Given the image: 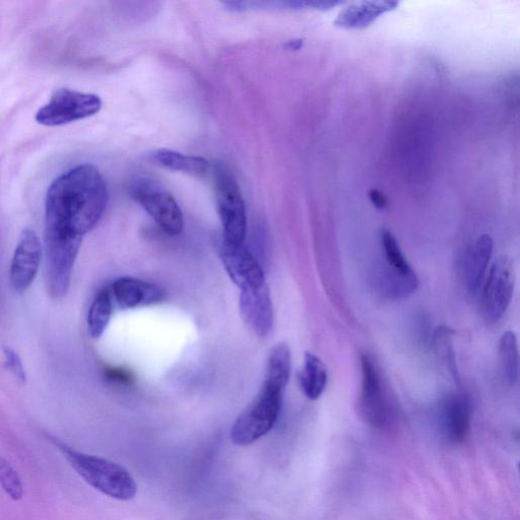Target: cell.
Returning a JSON list of instances; mask_svg holds the SVG:
<instances>
[{
	"mask_svg": "<svg viewBox=\"0 0 520 520\" xmlns=\"http://www.w3.org/2000/svg\"><path fill=\"white\" fill-rule=\"evenodd\" d=\"M109 200L106 182L93 165H81L50 185L45 234L83 238L102 218Z\"/></svg>",
	"mask_w": 520,
	"mask_h": 520,
	"instance_id": "obj_1",
	"label": "cell"
},
{
	"mask_svg": "<svg viewBox=\"0 0 520 520\" xmlns=\"http://www.w3.org/2000/svg\"><path fill=\"white\" fill-rule=\"evenodd\" d=\"M56 446L80 477L99 492L122 501L136 497L138 485L120 465L59 442H56Z\"/></svg>",
	"mask_w": 520,
	"mask_h": 520,
	"instance_id": "obj_2",
	"label": "cell"
},
{
	"mask_svg": "<svg viewBox=\"0 0 520 520\" xmlns=\"http://www.w3.org/2000/svg\"><path fill=\"white\" fill-rule=\"evenodd\" d=\"M285 390V386L265 378L255 399L232 427L231 440L234 444L251 445L274 428L282 410Z\"/></svg>",
	"mask_w": 520,
	"mask_h": 520,
	"instance_id": "obj_3",
	"label": "cell"
},
{
	"mask_svg": "<svg viewBox=\"0 0 520 520\" xmlns=\"http://www.w3.org/2000/svg\"><path fill=\"white\" fill-rule=\"evenodd\" d=\"M216 202L227 243H244L247 217L241 189L233 175L224 166L215 170Z\"/></svg>",
	"mask_w": 520,
	"mask_h": 520,
	"instance_id": "obj_4",
	"label": "cell"
},
{
	"mask_svg": "<svg viewBox=\"0 0 520 520\" xmlns=\"http://www.w3.org/2000/svg\"><path fill=\"white\" fill-rule=\"evenodd\" d=\"M134 199L147 211L161 229L177 236L184 229V218L173 195L148 178L136 180L130 187Z\"/></svg>",
	"mask_w": 520,
	"mask_h": 520,
	"instance_id": "obj_5",
	"label": "cell"
},
{
	"mask_svg": "<svg viewBox=\"0 0 520 520\" xmlns=\"http://www.w3.org/2000/svg\"><path fill=\"white\" fill-rule=\"evenodd\" d=\"M101 108L102 101L96 95L61 89L37 112L36 120L45 126H60L91 117Z\"/></svg>",
	"mask_w": 520,
	"mask_h": 520,
	"instance_id": "obj_6",
	"label": "cell"
},
{
	"mask_svg": "<svg viewBox=\"0 0 520 520\" xmlns=\"http://www.w3.org/2000/svg\"><path fill=\"white\" fill-rule=\"evenodd\" d=\"M514 286L513 260L507 255H500L490 269L482 294V313L488 322H497L506 312Z\"/></svg>",
	"mask_w": 520,
	"mask_h": 520,
	"instance_id": "obj_7",
	"label": "cell"
},
{
	"mask_svg": "<svg viewBox=\"0 0 520 520\" xmlns=\"http://www.w3.org/2000/svg\"><path fill=\"white\" fill-rule=\"evenodd\" d=\"M220 257L230 279L241 291L267 284L263 269L244 243L223 242Z\"/></svg>",
	"mask_w": 520,
	"mask_h": 520,
	"instance_id": "obj_8",
	"label": "cell"
},
{
	"mask_svg": "<svg viewBox=\"0 0 520 520\" xmlns=\"http://www.w3.org/2000/svg\"><path fill=\"white\" fill-rule=\"evenodd\" d=\"M239 308L247 328L257 337L266 338L274 327V307L269 286L241 291Z\"/></svg>",
	"mask_w": 520,
	"mask_h": 520,
	"instance_id": "obj_9",
	"label": "cell"
},
{
	"mask_svg": "<svg viewBox=\"0 0 520 520\" xmlns=\"http://www.w3.org/2000/svg\"><path fill=\"white\" fill-rule=\"evenodd\" d=\"M42 257L41 242L34 231L23 232L16 248L10 271L13 288L25 292L35 281Z\"/></svg>",
	"mask_w": 520,
	"mask_h": 520,
	"instance_id": "obj_10",
	"label": "cell"
},
{
	"mask_svg": "<svg viewBox=\"0 0 520 520\" xmlns=\"http://www.w3.org/2000/svg\"><path fill=\"white\" fill-rule=\"evenodd\" d=\"M362 383L359 398L361 416L373 426H382L387 420V404L378 371L373 361L361 356Z\"/></svg>",
	"mask_w": 520,
	"mask_h": 520,
	"instance_id": "obj_11",
	"label": "cell"
},
{
	"mask_svg": "<svg viewBox=\"0 0 520 520\" xmlns=\"http://www.w3.org/2000/svg\"><path fill=\"white\" fill-rule=\"evenodd\" d=\"M112 295L120 309H135L161 303L165 294L158 286L133 278H121L112 285Z\"/></svg>",
	"mask_w": 520,
	"mask_h": 520,
	"instance_id": "obj_12",
	"label": "cell"
},
{
	"mask_svg": "<svg viewBox=\"0 0 520 520\" xmlns=\"http://www.w3.org/2000/svg\"><path fill=\"white\" fill-rule=\"evenodd\" d=\"M471 405L467 397L452 395L441 406L440 421L445 437L452 443H463L470 434Z\"/></svg>",
	"mask_w": 520,
	"mask_h": 520,
	"instance_id": "obj_13",
	"label": "cell"
},
{
	"mask_svg": "<svg viewBox=\"0 0 520 520\" xmlns=\"http://www.w3.org/2000/svg\"><path fill=\"white\" fill-rule=\"evenodd\" d=\"M494 242L490 235L478 237L464 255L462 265L463 281L471 292H476L486 275L493 253Z\"/></svg>",
	"mask_w": 520,
	"mask_h": 520,
	"instance_id": "obj_14",
	"label": "cell"
},
{
	"mask_svg": "<svg viewBox=\"0 0 520 520\" xmlns=\"http://www.w3.org/2000/svg\"><path fill=\"white\" fill-rule=\"evenodd\" d=\"M395 2H362L351 4L344 9L335 21L343 29H364L375 22L381 15L395 10Z\"/></svg>",
	"mask_w": 520,
	"mask_h": 520,
	"instance_id": "obj_15",
	"label": "cell"
},
{
	"mask_svg": "<svg viewBox=\"0 0 520 520\" xmlns=\"http://www.w3.org/2000/svg\"><path fill=\"white\" fill-rule=\"evenodd\" d=\"M328 370L323 362L312 353H305L304 366L299 374L304 395L311 401L318 400L328 385Z\"/></svg>",
	"mask_w": 520,
	"mask_h": 520,
	"instance_id": "obj_16",
	"label": "cell"
},
{
	"mask_svg": "<svg viewBox=\"0 0 520 520\" xmlns=\"http://www.w3.org/2000/svg\"><path fill=\"white\" fill-rule=\"evenodd\" d=\"M152 160L164 168L197 177H204L210 169L209 162L202 157L188 156L166 149L153 153Z\"/></svg>",
	"mask_w": 520,
	"mask_h": 520,
	"instance_id": "obj_17",
	"label": "cell"
},
{
	"mask_svg": "<svg viewBox=\"0 0 520 520\" xmlns=\"http://www.w3.org/2000/svg\"><path fill=\"white\" fill-rule=\"evenodd\" d=\"M499 363L503 377L509 385H514L519 376V358L516 335L507 331L502 335L498 348Z\"/></svg>",
	"mask_w": 520,
	"mask_h": 520,
	"instance_id": "obj_18",
	"label": "cell"
},
{
	"mask_svg": "<svg viewBox=\"0 0 520 520\" xmlns=\"http://www.w3.org/2000/svg\"><path fill=\"white\" fill-rule=\"evenodd\" d=\"M112 294L102 290L94 299L88 314V329L92 338L99 339L105 333L112 315Z\"/></svg>",
	"mask_w": 520,
	"mask_h": 520,
	"instance_id": "obj_19",
	"label": "cell"
},
{
	"mask_svg": "<svg viewBox=\"0 0 520 520\" xmlns=\"http://www.w3.org/2000/svg\"><path fill=\"white\" fill-rule=\"evenodd\" d=\"M454 336L455 332L451 328L447 327V325H441L434 333L433 346L439 359L448 369L453 379L460 382L461 376L454 352Z\"/></svg>",
	"mask_w": 520,
	"mask_h": 520,
	"instance_id": "obj_20",
	"label": "cell"
},
{
	"mask_svg": "<svg viewBox=\"0 0 520 520\" xmlns=\"http://www.w3.org/2000/svg\"><path fill=\"white\" fill-rule=\"evenodd\" d=\"M292 368V356L288 345L279 344L270 353L266 379L287 387Z\"/></svg>",
	"mask_w": 520,
	"mask_h": 520,
	"instance_id": "obj_21",
	"label": "cell"
},
{
	"mask_svg": "<svg viewBox=\"0 0 520 520\" xmlns=\"http://www.w3.org/2000/svg\"><path fill=\"white\" fill-rule=\"evenodd\" d=\"M380 240L384 254V264L401 272L414 271L405 257L397 238L388 231L382 230Z\"/></svg>",
	"mask_w": 520,
	"mask_h": 520,
	"instance_id": "obj_22",
	"label": "cell"
},
{
	"mask_svg": "<svg viewBox=\"0 0 520 520\" xmlns=\"http://www.w3.org/2000/svg\"><path fill=\"white\" fill-rule=\"evenodd\" d=\"M0 486L14 501H19L24 496L20 475L2 455H0Z\"/></svg>",
	"mask_w": 520,
	"mask_h": 520,
	"instance_id": "obj_23",
	"label": "cell"
},
{
	"mask_svg": "<svg viewBox=\"0 0 520 520\" xmlns=\"http://www.w3.org/2000/svg\"><path fill=\"white\" fill-rule=\"evenodd\" d=\"M6 365L10 372L21 382H26V371L23 363L16 352L11 349L5 350Z\"/></svg>",
	"mask_w": 520,
	"mask_h": 520,
	"instance_id": "obj_24",
	"label": "cell"
},
{
	"mask_svg": "<svg viewBox=\"0 0 520 520\" xmlns=\"http://www.w3.org/2000/svg\"><path fill=\"white\" fill-rule=\"evenodd\" d=\"M368 195L370 202L376 209L384 210L385 208H387L388 200L381 191L377 189H371Z\"/></svg>",
	"mask_w": 520,
	"mask_h": 520,
	"instance_id": "obj_25",
	"label": "cell"
},
{
	"mask_svg": "<svg viewBox=\"0 0 520 520\" xmlns=\"http://www.w3.org/2000/svg\"><path fill=\"white\" fill-rule=\"evenodd\" d=\"M303 46V40L290 41L286 47L290 50H299Z\"/></svg>",
	"mask_w": 520,
	"mask_h": 520,
	"instance_id": "obj_26",
	"label": "cell"
}]
</instances>
